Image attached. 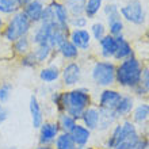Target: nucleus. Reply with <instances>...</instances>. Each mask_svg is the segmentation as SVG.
Returning <instances> with one entry per match:
<instances>
[{
    "label": "nucleus",
    "instance_id": "nucleus-1",
    "mask_svg": "<svg viewBox=\"0 0 149 149\" xmlns=\"http://www.w3.org/2000/svg\"><path fill=\"white\" fill-rule=\"evenodd\" d=\"M142 65L140 60L136 56H132L129 58L123 60L115 69V83L123 88H132L133 90L138 83V79L141 76Z\"/></svg>",
    "mask_w": 149,
    "mask_h": 149
},
{
    "label": "nucleus",
    "instance_id": "nucleus-2",
    "mask_svg": "<svg viewBox=\"0 0 149 149\" xmlns=\"http://www.w3.org/2000/svg\"><path fill=\"white\" fill-rule=\"evenodd\" d=\"M91 106V94L87 88L79 87L68 91V107L65 113L76 121H80L86 109Z\"/></svg>",
    "mask_w": 149,
    "mask_h": 149
},
{
    "label": "nucleus",
    "instance_id": "nucleus-3",
    "mask_svg": "<svg viewBox=\"0 0 149 149\" xmlns=\"http://www.w3.org/2000/svg\"><path fill=\"white\" fill-rule=\"evenodd\" d=\"M115 64L110 61H96L92 67L91 76L95 84L99 87L109 88L115 83Z\"/></svg>",
    "mask_w": 149,
    "mask_h": 149
},
{
    "label": "nucleus",
    "instance_id": "nucleus-4",
    "mask_svg": "<svg viewBox=\"0 0 149 149\" xmlns=\"http://www.w3.org/2000/svg\"><path fill=\"white\" fill-rule=\"evenodd\" d=\"M30 29H31V22L24 15V12H16L12 16V19L10 20V23L4 31V37L10 42H15L16 39L26 37V34L30 31Z\"/></svg>",
    "mask_w": 149,
    "mask_h": 149
},
{
    "label": "nucleus",
    "instance_id": "nucleus-5",
    "mask_svg": "<svg viewBox=\"0 0 149 149\" xmlns=\"http://www.w3.org/2000/svg\"><path fill=\"white\" fill-rule=\"evenodd\" d=\"M119 15L133 24H142L145 22V10L140 0H129L119 8Z\"/></svg>",
    "mask_w": 149,
    "mask_h": 149
},
{
    "label": "nucleus",
    "instance_id": "nucleus-6",
    "mask_svg": "<svg viewBox=\"0 0 149 149\" xmlns=\"http://www.w3.org/2000/svg\"><path fill=\"white\" fill-rule=\"evenodd\" d=\"M122 129H121V137H119V144L115 149H132L136 142L140 140V134H138L137 126L136 123L132 121H123L121 123Z\"/></svg>",
    "mask_w": 149,
    "mask_h": 149
},
{
    "label": "nucleus",
    "instance_id": "nucleus-7",
    "mask_svg": "<svg viewBox=\"0 0 149 149\" xmlns=\"http://www.w3.org/2000/svg\"><path fill=\"white\" fill-rule=\"evenodd\" d=\"M38 130H39L38 134L39 145H53L56 137L61 133L57 122L54 121H45Z\"/></svg>",
    "mask_w": 149,
    "mask_h": 149
},
{
    "label": "nucleus",
    "instance_id": "nucleus-8",
    "mask_svg": "<svg viewBox=\"0 0 149 149\" xmlns=\"http://www.w3.org/2000/svg\"><path fill=\"white\" fill-rule=\"evenodd\" d=\"M61 79L65 87H74L81 79V67L77 63L67 64L61 71Z\"/></svg>",
    "mask_w": 149,
    "mask_h": 149
},
{
    "label": "nucleus",
    "instance_id": "nucleus-9",
    "mask_svg": "<svg viewBox=\"0 0 149 149\" xmlns=\"http://www.w3.org/2000/svg\"><path fill=\"white\" fill-rule=\"evenodd\" d=\"M122 99V94L117 90L111 88H104L99 96V107L98 109H104V110H115L119 100Z\"/></svg>",
    "mask_w": 149,
    "mask_h": 149
},
{
    "label": "nucleus",
    "instance_id": "nucleus-10",
    "mask_svg": "<svg viewBox=\"0 0 149 149\" xmlns=\"http://www.w3.org/2000/svg\"><path fill=\"white\" fill-rule=\"evenodd\" d=\"M49 7L53 11V16H54V22L60 29H63L65 31H68V26H69V12H68L67 7L63 3L58 1H52L49 4Z\"/></svg>",
    "mask_w": 149,
    "mask_h": 149
},
{
    "label": "nucleus",
    "instance_id": "nucleus-11",
    "mask_svg": "<svg viewBox=\"0 0 149 149\" xmlns=\"http://www.w3.org/2000/svg\"><path fill=\"white\" fill-rule=\"evenodd\" d=\"M29 110H30V115H31V123L34 129H39L45 119H43V113H42V107L39 103L38 98L36 95L30 96V103H29Z\"/></svg>",
    "mask_w": 149,
    "mask_h": 149
},
{
    "label": "nucleus",
    "instance_id": "nucleus-12",
    "mask_svg": "<svg viewBox=\"0 0 149 149\" xmlns=\"http://www.w3.org/2000/svg\"><path fill=\"white\" fill-rule=\"evenodd\" d=\"M69 134L72 136V138H73V141L77 148L87 146L88 141L91 140V130H88L83 123H79V122L74 125V127L72 129V132Z\"/></svg>",
    "mask_w": 149,
    "mask_h": 149
},
{
    "label": "nucleus",
    "instance_id": "nucleus-13",
    "mask_svg": "<svg viewBox=\"0 0 149 149\" xmlns=\"http://www.w3.org/2000/svg\"><path fill=\"white\" fill-rule=\"evenodd\" d=\"M74 46L81 50H87L91 45V34L86 29H74L71 33V39H69Z\"/></svg>",
    "mask_w": 149,
    "mask_h": 149
},
{
    "label": "nucleus",
    "instance_id": "nucleus-14",
    "mask_svg": "<svg viewBox=\"0 0 149 149\" xmlns=\"http://www.w3.org/2000/svg\"><path fill=\"white\" fill-rule=\"evenodd\" d=\"M57 27L52 23H41L36 29V31L33 34V42L37 45H49V38H50L53 29Z\"/></svg>",
    "mask_w": 149,
    "mask_h": 149
},
{
    "label": "nucleus",
    "instance_id": "nucleus-15",
    "mask_svg": "<svg viewBox=\"0 0 149 149\" xmlns=\"http://www.w3.org/2000/svg\"><path fill=\"white\" fill-rule=\"evenodd\" d=\"M43 10H45V6L41 0H31L27 6H24L23 12L31 23H37V22H41Z\"/></svg>",
    "mask_w": 149,
    "mask_h": 149
},
{
    "label": "nucleus",
    "instance_id": "nucleus-16",
    "mask_svg": "<svg viewBox=\"0 0 149 149\" xmlns=\"http://www.w3.org/2000/svg\"><path fill=\"white\" fill-rule=\"evenodd\" d=\"M80 121L88 130H96L98 129V123H99V109L94 106H90L88 109L84 110Z\"/></svg>",
    "mask_w": 149,
    "mask_h": 149
},
{
    "label": "nucleus",
    "instance_id": "nucleus-17",
    "mask_svg": "<svg viewBox=\"0 0 149 149\" xmlns=\"http://www.w3.org/2000/svg\"><path fill=\"white\" fill-rule=\"evenodd\" d=\"M115 39H117V50H115V54H114V58L117 61H123V60L132 57L133 56V49H132V45L127 42V39H125L123 36L115 37Z\"/></svg>",
    "mask_w": 149,
    "mask_h": 149
},
{
    "label": "nucleus",
    "instance_id": "nucleus-18",
    "mask_svg": "<svg viewBox=\"0 0 149 149\" xmlns=\"http://www.w3.org/2000/svg\"><path fill=\"white\" fill-rule=\"evenodd\" d=\"M118 117L115 111L113 110H104V109H99V123H98V130L100 132H106L111 127V126L117 122Z\"/></svg>",
    "mask_w": 149,
    "mask_h": 149
},
{
    "label": "nucleus",
    "instance_id": "nucleus-19",
    "mask_svg": "<svg viewBox=\"0 0 149 149\" xmlns=\"http://www.w3.org/2000/svg\"><path fill=\"white\" fill-rule=\"evenodd\" d=\"M99 45H100V54L104 58L114 57L115 50H117V39H115V37L110 36V34H106L99 41Z\"/></svg>",
    "mask_w": 149,
    "mask_h": 149
},
{
    "label": "nucleus",
    "instance_id": "nucleus-20",
    "mask_svg": "<svg viewBox=\"0 0 149 149\" xmlns=\"http://www.w3.org/2000/svg\"><path fill=\"white\" fill-rule=\"evenodd\" d=\"M134 109V98L132 95H122V99L119 100L118 106L115 107V114L118 118H123L129 115Z\"/></svg>",
    "mask_w": 149,
    "mask_h": 149
},
{
    "label": "nucleus",
    "instance_id": "nucleus-21",
    "mask_svg": "<svg viewBox=\"0 0 149 149\" xmlns=\"http://www.w3.org/2000/svg\"><path fill=\"white\" fill-rule=\"evenodd\" d=\"M61 77V71L56 65H49L39 72V79L43 84H53Z\"/></svg>",
    "mask_w": 149,
    "mask_h": 149
},
{
    "label": "nucleus",
    "instance_id": "nucleus-22",
    "mask_svg": "<svg viewBox=\"0 0 149 149\" xmlns=\"http://www.w3.org/2000/svg\"><path fill=\"white\" fill-rule=\"evenodd\" d=\"M107 16V22H109V30H110V36L113 37H118L122 36V31H123V22H122V18L119 15V11L113 12Z\"/></svg>",
    "mask_w": 149,
    "mask_h": 149
},
{
    "label": "nucleus",
    "instance_id": "nucleus-23",
    "mask_svg": "<svg viewBox=\"0 0 149 149\" xmlns=\"http://www.w3.org/2000/svg\"><path fill=\"white\" fill-rule=\"evenodd\" d=\"M133 92L137 96H144V95L149 94V68L142 67L141 76L138 79V83L133 88Z\"/></svg>",
    "mask_w": 149,
    "mask_h": 149
},
{
    "label": "nucleus",
    "instance_id": "nucleus-24",
    "mask_svg": "<svg viewBox=\"0 0 149 149\" xmlns=\"http://www.w3.org/2000/svg\"><path fill=\"white\" fill-rule=\"evenodd\" d=\"M133 122L138 125H144L149 122V103L141 102L133 109Z\"/></svg>",
    "mask_w": 149,
    "mask_h": 149
},
{
    "label": "nucleus",
    "instance_id": "nucleus-25",
    "mask_svg": "<svg viewBox=\"0 0 149 149\" xmlns=\"http://www.w3.org/2000/svg\"><path fill=\"white\" fill-rule=\"evenodd\" d=\"M54 149H77L73 138L69 133H60L53 142Z\"/></svg>",
    "mask_w": 149,
    "mask_h": 149
},
{
    "label": "nucleus",
    "instance_id": "nucleus-26",
    "mask_svg": "<svg viewBox=\"0 0 149 149\" xmlns=\"http://www.w3.org/2000/svg\"><path fill=\"white\" fill-rule=\"evenodd\" d=\"M50 99H52V103L54 104L56 110L58 111V114L61 113H65L67 111V107H68V91L67 92H53L50 95Z\"/></svg>",
    "mask_w": 149,
    "mask_h": 149
},
{
    "label": "nucleus",
    "instance_id": "nucleus-27",
    "mask_svg": "<svg viewBox=\"0 0 149 149\" xmlns=\"http://www.w3.org/2000/svg\"><path fill=\"white\" fill-rule=\"evenodd\" d=\"M56 122H57V125H58L61 133H71L72 129L74 127V125L77 123V121H76L74 118H72L71 115L67 113L58 114V119Z\"/></svg>",
    "mask_w": 149,
    "mask_h": 149
},
{
    "label": "nucleus",
    "instance_id": "nucleus-28",
    "mask_svg": "<svg viewBox=\"0 0 149 149\" xmlns=\"http://www.w3.org/2000/svg\"><path fill=\"white\" fill-rule=\"evenodd\" d=\"M67 34H68V31L63 30V29L54 27L50 38H49V46H50L52 49H53V47H57V49H58V47L67 41Z\"/></svg>",
    "mask_w": 149,
    "mask_h": 149
},
{
    "label": "nucleus",
    "instance_id": "nucleus-29",
    "mask_svg": "<svg viewBox=\"0 0 149 149\" xmlns=\"http://www.w3.org/2000/svg\"><path fill=\"white\" fill-rule=\"evenodd\" d=\"M68 12H71L73 16H79L84 14L86 8V0H65V4Z\"/></svg>",
    "mask_w": 149,
    "mask_h": 149
},
{
    "label": "nucleus",
    "instance_id": "nucleus-30",
    "mask_svg": "<svg viewBox=\"0 0 149 149\" xmlns=\"http://www.w3.org/2000/svg\"><path fill=\"white\" fill-rule=\"evenodd\" d=\"M58 52L64 58H68V60L76 58V57L79 56V49L74 46L69 39H67V41L58 47Z\"/></svg>",
    "mask_w": 149,
    "mask_h": 149
},
{
    "label": "nucleus",
    "instance_id": "nucleus-31",
    "mask_svg": "<svg viewBox=\"0 0 149 149\" xmlns=\"http://www.w3.org/2000/svg\"><path fill=\"white\" fill-rule=\"evenodd\" d=\"M103 4V0H86V8H84V14L86 18L91 19L98 15Z\"/></svg>",
    "mask_w": 149,
    "mask_h": 149
},
{
    "label": "nucleus",
    "instance_id": "nucleus-32",
    "mask_svg": "<svg viewBox=\"0 0 149 149\" xmlns=\"http://www.w3.org/2000/svg\"><path fill=\"white\" fill-rule=\"evenodd\" d=\"M121 129L122 125L121 123H115L111 130V134L109 136L106 141V149H115L119 144V137H121Z\"/></svg>",
    "mask_w": 149,
    "mask_h": 149
},
{
    "label": "nucleus",
    "instance_id": "nucleus-33",
    "mask_svg": "<svg viewBox=\"0 0 149 149\" xmlns=\"http://www.w3.org/2000/svg\"><path fill=\"white\" fill-rule=\"evenodd\" d=\"M33 53H34V56H36V58H37V61H38V64L39 63H43V61H46V60L50 57L52 47L49 46V45H39V46L37 47Z\"/></svg>",
    "mask_w": 149,
    "mask_h": 149
},
{
    "label": "nucleus",
    "instance_id": "nucleus-34",
    "mask_svg": "<svg viewBox=\"0 0 149 149\" xmlns=\"http://www.w3.org/2000/svg\"><path fill=\"white\" fill-rule=\"evenodd\" d=\"M18 3L15 0H0V11L3 14H14L18 11Z\"/></svg>",
    "mask_w": 149,
    "mask_h": 149
},
{
    "label": "nucleus",
    "instance_id": "nucleus-35",
    "mask_svg": "<svg viewBox=\"0 0 149 149\" xmlns=\"http://www.w3.org/2000/svg\"><path fill=\"white\" fill-rule=\"evenodd\" d=\"M90 34L99 42L103 37L106 36V27H104V24H103L102 22H96V23H94L92 26H91V33Z\"/></svg>",
    "mask_w": 149,
    "mask_h": 149
},
{
    "label": "nucleus",
    "instance_id": "nucleus-36",
    "mask_svg": "<svg viewBox=\"0 0 149 149\" xmlns=\"http://www.w3.org/2000/svg\"><path fill=\"white\" fill-rule=\"evenodd\" d=\"M15 52L16 53H19V54H26L29 53V49H30V41L27 39V37H22V38L16 39L15 41Z\"/></svg>",
    "mask_w": 149,
    "mask_h": 149
},
{
    "label": "nucleus",
    "instance_id": "nucleus-37",
    "mask_svg": "<svg viewBox=\"0 0 149 149\" xmlns=\"http://www.w3.org/2000/svg\"><path fill=\"white\" fill-rule=\"evenodd\" d=\"M11 92H12L11 83H3V84L0 86V104H3V103L10 100Z\"/></svg>",
    "mask_w": 149,
    "mask_h": 149
},
{
    "label": "nucleus",
    "instance_id": "nucleus-38",
    "mask_svg": "<svg viewBox=\"0 0 149 149\" xmlns=\"http://www.w3.org/2000/svg\"><path fill=\"white\" fill-rule=\"evenodd\" d=\"M22 65L26 68H36L38 65V61H37L36 56L33 52H29L22 57Z\"/></svg>",
    "mask_w": 149,
    "mask_h": 149
},
{
    "label": "nucleus",
    "instance_id": "nucleus-39",
    "mask_svg": "<svg viewBox=\"0 0 149 149\" xmlns=\"http://www.w3.org/2000/svg\"><path fill=\"white\" fill-rule=\"evenodd\" d=\"M69 23H71L74 29H84L87 26V18H86V15L73 16V18L69 19Z\"/></svg>",
    "mask_w": 149,
    "mask_h": 149
},
{
    "label": "nucleus",
    "instance_id": "nucleus-40",
    "mask_svg": "<svg viewBox=\"0 0 149 149\" xmlns=\"http://www.w3.org/2000/svg\"><path fill=\"white\" fill-rule=\"evenodd\" d=\"M148 148H149V140L145 137H140V140L136 142V145L132 149H148Z\"/></svg>",
    "mask_w": 149,
    "mask_h": 149
},
{
    "label": "nucleus",
    "instance_id": "nucleus-41",
    "mask_svg": "<svg viewBox=\"0 0 149 149\" xmlns=\"http://www.w3.org/2000/svg\"><path fill=\"white\" fill-rule=\"evenodd\" d=\"M7 118H8V110L3 106V104H0V126H1V123L6 122Z\"/></svg>",
    "mask_w": 149,
    "mask_h": 149
},
{
    "label": "nucleus",
    "instance_id": "nucleus-42",
    "mask_svg": "<svg viewBox=\"0 0 149 149\" xmlns=\"http://www.w3.org/2000/svg\"><path fill=\"white\" fill-rule=\"evenodd\" d=\"M16 3H18V6H27L29 3H30V1H31V0H15Z\"/></svg>",
    "mask_w": 149,
    "mask_h": 149
},
{
    "label": "nucleus",
    "instance_id": "nucleus-43",
    "mask_svg": "<svg viewBox=\"0 0 149 149\" xmlns=\"http://www.w3.org/2000/svg\"><path fill=\"white\" fill-rule=\"evenodd\" d=\"M34 149H54V148H53V145H38Z\"/></svg>",
    "mask_w": 149,
    "mask_h": 149
},
{
    "label": "nucleus",
    "instance_id": "nucleus-44",
    "mask_svg": "<svg viewBox=\"0 0 149 149\" xmlns=\"http://www.w3.org/2000/svg\"><path fill=\"white\" fill-rule=\"evenodd\" d=\"M77 149H94V148H90V146H84V148H77Z\"/></svg>",
    "mask_w": 149,
    "mask_h": 149
},
{
    "label": "nucleus",
    "instance_id": "nucleus-45",
    "mask_svg": "<svg viewBox=\"0 0 149 149\" xmlns=\"http://www.w3.org/2000/svg\"><path fill=\"white\" fill-rule=\"evenodd\" d=\"M1 24H3V20H1V18H0V27H1Z\"/></svg>",
    "mask_w": 149,
    "mask_h": 149
},
{
    "label": "nucleus",
    "instance_id": "nucleus-46",
    "mask_svg": "<svg viewBox=\"0 0 149 149\" xmlns=\"http://www.w3.org/2000/svg\"><path fill=\"white\" fill-rule=\"evenodd\" d=\"M148 38H149V30H148Z\"/></svg>",
    "mask_w": 149,
    "mask_h": 149
}]
</instances>
